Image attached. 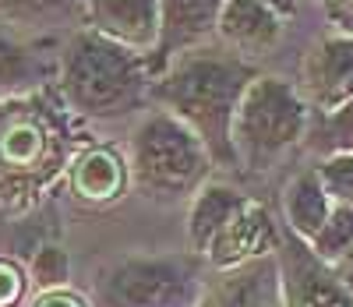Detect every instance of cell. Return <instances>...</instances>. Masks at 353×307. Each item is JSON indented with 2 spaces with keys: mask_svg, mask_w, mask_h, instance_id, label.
Wrapping results in <instances>:
<instances>
[{
  "mask_svg": "<svg viewBox=\"0 0 353 307\" xmlns=\"http://www.w3.org/2000/svg\"><path fill=\"white\" fill-rule=\"evenodd\" d=\"M283 28L286 21L272 8H265L261 0H223L216 39L226 53L254 64L283 43Z\"/></svg>",
  "mask_w": 353,
  "mask_h": 307,
  "instance_id": "8fae6325",
  "label": "cell"
},
{
  "mask_svg": "<svg viewBox=\"0 0 353 307\" xmlns=\"http://www.w3.org/2000/svg\"><path fill=\"white\" fill-rule=\"evenodd\" d=\"M258 68L226 50L201 46L166 64L149 88V103L188 124L219 170H241L233 152V117Z\"/></svg>",
  "mask_w": 353,
  "mask_h": 307,
  "instance_id": "7a4b0ae2",
  "label": "cell"
},
{
  "mask_svg": "<svg viewBox=\"0 0 353 307\" xmlns=\"http://www.w3.org/2000/svg\"><path fill=\"white\" fill-rule=\"evenodd\" d=\"M68 184H71V195L85 205H110L117 201L128 188H131V177H128V156H121L113 145H96L88 141L71 170H68Z\"/></svg>",
  "mask_w": 353,
  "mask_h": 307,
  "instance_id": "7c38bea8",
  "label": "cell"
},
{
  "mask_svg": "<svg viewBox=\"0 0 353 307\" xmlns=\"http://www.w3.org/2000/svg\"><path fill=\"white\" fill-rule=\"evenodd\" d=\"M78 117L61 103L53 85L0 99V208L25 212L68 180L85 148Z\"/></svg>",
  "mask_w": 353,
  "mask_h": 307,
  "instance_id": "6da1fadb",
  "label": "cell"
},
{
  "mask_svg": "<svg viewBox=\"0 0 353 307\" xmlns=\"http://www.w3.org/2000/svg\"><path fill=\"white\" fill-rule=\"evenodd\" d=\"M332 272H336V279L343 283V290L353 297V248H350L339 261H332Z\"/></svg>",
  "mask_w": 353,
  "mask_h": 307,
  "instance_id": "d4e9b609",
  "label": "cell"
},
{
  "mask_svg": "<svg viewBox=\"0 0 353 307\" xmlns=\"http://www.w3.org/2000/svg\"><path fill=\"white\" fill-rule=\"evenodd\" d=\"M279 226L272 219V212L265 208L261 201L248 198L237 216H233L219 237L212 240V248L205 251L216 268L230 272V268H241V265H251V261H261V258H272L279 251Z\"/></svg>",
  "mask_w": 353,
  "mask_h": 307,
  "instance_id": "30bf717a",
  "label": "cell"
},
{
  "mask_svg": "<svg viewBox=\"0 0 353 307\" xmlns=\"http://www.w3.org/2000/svg\"><path fill=\"white\" fill-rule=\"evenodd\" d=\"M212 156L198 135L166 110H149L128 141V177L131 188L163 205L191 201L201 184L212 180Z\"/></svg>",
  "mask_w": 353,
  "mask_h": 307,
  "instance_id": "277c9868",
  "label": "cell"
},
{
  "mask_svg": "<svg viewBox=\"0 0 353 307\" xmlns=\"http://www.w3.org/2000/svg\"><path fill=\"white\" fill-rule=\"evenodd\" d=\"M314 110L301 96V88L279 78V75H261L248 85L244 99L233 117V152L237 166L251 173H265L276 166L290 148L307 141Z\"/></svg>",
  "mask_w": 353,
  "mask_h": 307,
  "instance_id": "5b68a950",
  "label": "cell"
},
{
  "mask_svg": "<svg viewBox=\"0 0 353 307\" xmlns=\"http://www.w3.org/2000/svg\"><path fill=\"white\" fill-rule=\"evenodd\" d=\"M46 64L32 43H25L8 21H0V99L46 85Z\"/></svg>",
  "mask_w": 353,
  "mask_h": 307,
  "instance_id": "2e32d148",
  "label": "cell"
},
{
  "mask_svg": "<svg viewBox=\"0 0 353 307\" xmlns=\"http://www.w3.org/2000/svg\"><path fill=\"white\" fill-rule=\"evenodd\" d=\"M53 88L78 120H121L149 103V60L92 28H78L61 46Z\"/></svg>",
  "mask_w": 353,
  "mask_h": 307,
  "instance_id": "3957f363",
  "label": "cell"
},
{
  "mask_svg": "<svg viewBox=\"0 0 353 307\" xmlns=\"http://www.w3.org/2000/svg\"><path fill=\"white\" fill-rule=\"evenodd\" d=\"M248 201L244 191H237L233 184L226 180H209L201 184L191 198L188 208V240H191V251L205 258V251L212 248V240L219 237V230L237 216V208Z\"/></svg>",
  "mask_w": 353,
  "mask_h": 307,
  "instance_id": "5bb4252c",
  "label": "cell"
},
{
  "mask_svg": "<svg viewBox=\"0 0 353 307\" xmlns=\"http://www.w3.org/2000/svg\"><path fill=\"white\" fill-rule=\"evenodd\" d=\"M32 307H88V304L71 290H50V293H39L32 300Z\"/></svg>",
  "mask_w": 353,
  "mask_h": 307,
  "instance_id": "cb8c5ba5",
  "label": "cell"
},
{
  "mask_svg": "<svg viewBox=\"0 0 353 307\" xmlns=\"http://www.w3.org/2000/svg\"><path fill=\"white\" fill-rule=\"evenodd\" d=\"M194 272L176 258H128L103 275L110 307H176L191 300Z\"/></svg>",
  "mask_w": 353,
  "mask_h": 307,
  "instance_id": "8992f818",
  "label": "cell"
},
{
  "mask_svg": "<svg viewBox=\"0 0 353 307\" xmlns=\"http://www.w3.org/2000/svg\"><path fill=\"white\" fill-rule=\"evenodd\" d=\"M68 279H71L68 251L57 248V244H43L32 255V261H28V283L39 293H50V290H68Z\"/></svg>",
  "mask_w": 353,
  "mask_h": 307,
  "instance_id": "d6986e66",
  "label": "cell"
},
{
  "mask_svg": "<svg viewBox=\"0 0 353 307\" xmlns=\"http://www.w3.org/2000/svg\"><path fill=\"white\" fill-rule=\"evenodd\" d=\"M325 8L329 21L336 25V32L343 36H353V0H318Z\"/></svg>",
  "mask_w": 353,
  "mask_h": 307,
  "instance_id": "603a6c76",
  "label": "cell"
},
{
  "mask_svg": "<svg viewBox=\"0 0 353 307\" xmlns=\"http://www.w3.org/2000/svg\"><path fill=\"white\" fill-rule=\"evenodd\" d=\"M74 11V0H0V21L11 28L25 25H46Z\"/></svg>",
  "mask_w": 353,
  "mask_h": 307,
  "instance_id": "ffe728a7",
  "label": "cell"
},
{
  "mask_svg": "<svg viewBox=\"0 0 353 307\" xmlns=\"http://www.w3.org/2000/svg\"><path fill=\"white\" fill-rule=\"evenodd\" d=\"M321 188L329 191L332 205L353 208V152H336V156H321L314 163Z\"/></svg>",
  "mask_w": 353,
  "mask_h": 307,
  "instance_id": "44dd1931",
  "label": "cell"
},
{
  "mask_svg": "<svg viewBox=\"0 0 353 307\" xmlns=\"http://www.w3.org/2000/svg\"><path fill=\"white\" fill-rule=\"evenodd\" d=\"M297 88L314 113L353 103V36L329 32L314 39L297 68Z\"/></svg>",
  "mask_w": 353,
  "mask_h": 307,
  "instance_id": "52a82bcc",
  "label": "cell"
},
{
  "mask_svg": "<svg viewBox=\"0 0 353 307\" xmlns=\"http://www.w3.org/2000/svg\"><path fill=\"white\" fill-rule=\"evenodd\" d=\"M307 145L318 156H336V152H353V103L332 110V113H314Z\"/></svg>",
  "mask_w": 353,
  "mask_h": 307,
  "instance_id": "e0dca14e",
  "label": "cell"
},
{
  "mask_svg": "<svg viewBox=\"0 0 353 307\" xmlns=\"http://www.w3.org/2000/svg\"><path fill=\"white\" fill-rule=\"evenodd\" d=\"M276 261L261 258L241 268L223 272V279H216L198 307H272L279 297V279H276Z\"/></svg>",
  "mask_w": 353,
  "mask_h": 307,
  "instance_id": "4fadbf2b",
  "label": "cell"
},
{
  "mask_svg": "<svg viewBox=\"0 0 353 307\" xmlns=\"http://www.w3.org/2000/svg\"><path fill=\"white\" fill-rule=\"evenodd\" d=\"M329 212H332V198H329L325 188H321L314 166L301 170L286 184V191H283V219H286V230L293 237H301L304 244H311L318 237V230L325 226Z\"/></svg>",
  "mask_w": 353,
  "mask_h": 307,
  "instance_id": "9a60e30c",
  "label": "cell"
},
{
  "mask_svg": "<svg viewBox=\"0 0 353 307\" xmlns=\"http://www.w3.org/2000/svg\"><path fill=\"white\" fill-rule=\"evenodd\" d=\"M85 28L149 60L159 46V0H85Z\"/></svg>",
  "mask_w": 353,
  "mask_h": 307,
  "instance_id": "9c48e42d",
  "label": "cell"
},
{
  "mask_svg": "<svg viewBox=\"0 0 353 307\" xmlns=\"http://www.w3.org/2000/svg\"><path fill=\"white\" fill-rule=\"evenodd\" d=\"M223 0H159V46L149 57L152 78L176 57L194 53L216 39Z\"/></svg>",
  "mask_w": 353,
  "mask_h": 307,
  "instance_id": "ba28073f",
  "label": "cell"
},
{
  "mask_svg": "<svg viewBox=\"0 0 353 307\" xmlns=\"http://www.w3.org/2000/svg\"><path fill=\"white\" fill-rule=\"evenodd\" d=\"M261 4H265V8H272L283 21H290L293 14L301 11V0H261Z\"/></svg>",
  "mask_w": 353,
  "mask_h": 307,
  "instance_id": "484cf974",
  "label": "cell"
},
{
  "mask_svg": "<svg viewBox=\"0 0 353 307\" xmlns=\"http://www.w3.org/2000/svg\"><path fill=\"white\" fill-rule=\"evenodd\" d=\"M25 286L28 279H25L21 265L11 258H0V307H14L25 297Z\"/></svg>",
  "mask_w": 353,
  "mask_h": 307,
  "instance_id": "7402d4cb",
  "label": "cell"
},
{
  "mask_svg": "<svg viewBox=\"0 0 353 307\" xmlns=\"http://www.w3.org/2000/svg\"><path fill=\"white\" fill-rule=\"evenodd\" d=\"M307 248L314 251V258H321L325 265L339 261V258L353 248V208H346V205H332L325 226L318 230V237L307 244Z\"/></svg>",
  "mask_w": 353,
  "mask_h": 307,
  "instance_id": "ac0fdd59",
  "label": "cell"
}]
</instances>
